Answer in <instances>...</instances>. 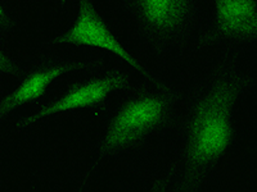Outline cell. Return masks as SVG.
Returning a JSON list of instances; mask_svg holds the SVG:
<instances>
[{
  "label": "cell",
  "mask_w": 257,
  "mask_h": 192,
  "mask_svg": "<svg viewBox=\"0 0 257 192\" xmlns=\"http://www.w3.org/2000/svg\"><path fill=\"white\" fill-rule=\"evenodd\" d=\"M132 84V74L127 67L102 68L96 72H89L86 78L71 82L58 95L43 104L30 116L18 120L11 128V134H16L35 123L47 120L62 114L75 113L82 109L105 110L111 105L114 94L120 92Z\"/></svg>",
  "instance_id": "4"
},
{
  "label": "cell",
  "mask_w": 257,
  "mask_h": 192,
  "mask_svg": "<svg viewBox=\"0 0 257 192\" xmlns=\"http://www.w3.org/2000/svg\"><path fill=\"white\" fill-rule=\"evenodd\" d=\"M253 88L256 80L233 50L193 84L174 126L178 148L149 188L198 192L215 184L221 160L239 137L234 120L237 102Z\"/></svg>",
  "instance_id": "1"
},
{
  "label": "cell",
  "mask_w": 257,
  "mask_h": 192,
  "mask_svg": "<svg viewBox=\"0 0 257 192\" xmlns=\"http://www.w3.org/2000/svg\"><path fill=\"white\" fill-rule=\"evenodd\" d=\"M53 6H56L57 10L61 13L67 12L72 6H77L80 0H49Z\"/></svg>",
  "instance_id": "10"
},
{
  "label": "cell",
  "mask_w": 257,
  "mask_h": 192,
  "mask_svg": "<svg viewBox=\"0 0 257 192\" xmlns=\"http://www.w3.org/2000/svg\"><path fill=\"white\" fill-rule=\"evenodd\" d=\"M25 68L20 64V62L11 54L7 40L0 36V76L8 77L12 80L21 78Z\"/></svg>",
  "instance_id": "8"
},
{
  "label": "cell",
  "mask_w": 257,
  "mask_h": 192,
  "mask_svg": "<svg viewBox=\"0 0 257 192\" xmlns=\"http://www.w3.org/2000/svg\"><path fill=\"white\" fill-rule=\"evenodd\" d=\"M17 26L18 20L12 2L0 0V36L8 41L17 30Z\"/></svg>",
  "instance_id": "9"
},
{
  "label": "cell",
  "mask_w": 257,
  "mask_h": 192,
  "mask_svg": "<svg viewBox=\"0 0 257 192\" xmlns=\"http://www.w3.org/2000/svg\"><path fill=\"white\" fill-rule=\"evenodd\" d=\"M181 92L165 80L147 81L105 109V123L94 146L91 169L143 150L174 128Z\"/></svg>",
  "instance_id": "2"
},
{
  "label": "cell",
  "mask_w": 257,
  "mask_h": 192,
  "mask_svg": "<svg viewBox=\"0 0 257 192\" xmlns=\"http://www.w3.org/2000/svg\"><path fill=\"white\" fill-rule=\"evenodd\" d=\"M44 45L48 48L77 46L102 50L120 59L125 67L137 70L143 80L153 82L162 78L123 44L116 28L98 8L95 0H80L72 24L50 38Z\"/></svg>",
  "instance_id": "5"
},
{
  "label": "cell",
  "mask_w": 257,
  "mask_h": 192,
  "mask_svg": "<svg viewBox=\"0 0 257 192\" xmlns=\"http://www.w3.org/2000/svg\"><path fill=\"white\" fill-rule=\"evenodd\" d=\"M8 136H11V132H7V134L6 132H0V145L4 142V140H6Z\"/></svg>",
  "instance_id": "11"
},
{
  "label": "cell",
  "mask_w": 257,
  "mask_h": 192,
  "mask_svg": "<svg viewBox=\"0 0 257 192\" xmlns=\"http://www.w3.org/2000/svg\"><path fill=\"white\" fill-rule=\"evenodd\" d=\"M120 6L157 56L184 48L201 28L203 0H120Z\"/></svg>",
  "instance_id": "3"
},
{
  "label": "cell",
  "mask_w": 257,
  "mask_h": 192,
  "mask_svg": "<svg viewBox=\"0 0 257 192\" xmlns=\"http://www.w3.org/2000/svg\"><path fill=\"white\" fill-rule=\"evenodd\" d=\"M99 59H77L56 54H41L31 59L18 84L0 95V122L17 109L44 102L53 86L63 77L76 72H96L104 68Z\"/></svg>",
  "instance_id": "6"
},
{
  "label": "cell",
  "mask_w": 257,
  "mask_h": 192,
  "mask_svg": "<svg viewBox=\"0 0 257 192\" xmlns=\"http://www.w3.org/2000/svg\"><path fill=\"white\" fill-rule=\"evenodd\" d=\"M210 22L194 36L196 48L257 44V0H208Z\"/></svg>",
  "instance_id": "7"
}]
</instances>
